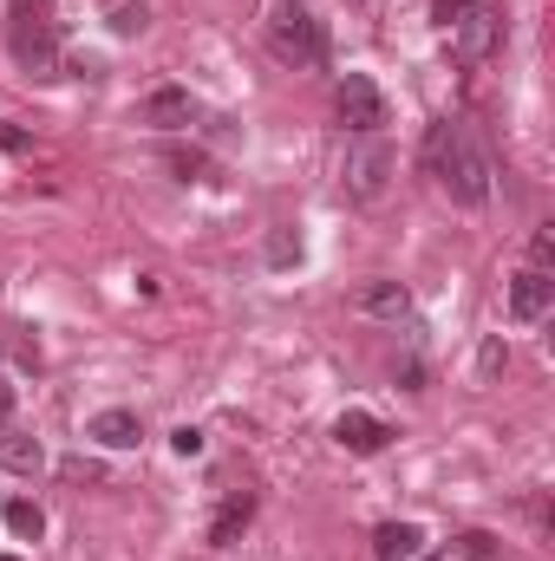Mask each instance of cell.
Instances as JSON below:
<instances>
[{
    "label": "cell",
    "mask_w": 555,
    "mask_h": 561,
    "mask_svg": "<svg viewBox=\"0 0 555 561\" xmlns=\"http://www.w3.org/2000/svg\"><path fill=\"white\" fill-rule=\"evenodd\" d=\"M7 20H53V0H7Z\"/></svg>",
    "instance_id": "obj_20"
},
{
    "label": "cell",
    "mask_w": 555,
    "mask_h": 561,
    "mask_svg": "<svg viewBox=\"0 0 555 561\" xmlns=\"http://www.w3.org/2000/svg\"><path fill=\"white\" fill-rule=\"evenodd\" d=\"M353 313H366V320H406L412 313V294H406V280H366L353 294Z\"/></svg>",
    "instance_id": "obj_10"
},
{
    "label": "cell",
    "mask_w": 555,
    "mask_h": 561,
    "mask_svg": "<svg viewBox=\"0 0 555 561\" xmlns=\"http://www.w3.org/2000/svg\"><path fill=\"white\" fill-rule=\"evenodd\" d=\"M66 477H72V483H99V463H86V457H72V463H66Z\"/></svg>",
    "instance_id": "obj_22"
},
{
    "label": "cell",
    "mask_w": 555,
    "mask_h": 561,
    "mask_svg": "<svg viewBox=\"0 0 555 561\" xmlns=\"http://www.w3.org/2000/svg\"><path fill=\"white\" fill-rule=\"evenodd\" d=\"M333 112H340V125H347L353 138H366V131L386 125V92H380L366 72H347L340 92H333Z\"/></svg>",
    "instance_id": "obj_6"
},
{
    "label": "cell",
    "mask_w": 555,
    "mask_h": 561,
    "mask_svg": "<svg viewBox=\"0 0 555 561\" xmlns=\"http://www.w3.org/2000/svg\"><path fill=\"white\" fill-rule=\"evenodd\" d=\"M144 26H150L144 0H138V7H118V13H112V33H125V39H132V33H144Z\"/></svg>",
    "instance_id": "obj_18"
},
{
    "label": "cell",
    "mask_w": 555,
    "mask_h": 561,
    "mask_svg": "<svg viewBox=\"0 0 555 561\" xmlns=\"http://www.w3.org/2000/svg\"><path fill=\"white\" fill-rule=\"evenodd\" d=\"M7 529H13L20 542H39V536H46V510H39L33 496H13V503H7Z\"/></svg>",
    "instance_id": "obj_15"
},
{
    "label": "cell",
    "mask_w": 555,
    "mask_h": 561,
    "mask_svg": "<svg viewBox=\"0 0 555 561\" xmlns=\"http://www.w3.org/2000/svg\"><path fill=\"white\" fill-rule=\"evenodd\" d=\"M438 20H444L451 59H464V66H477V59H490L503 46V7H490V0H457V7L444 0Z\"/></svg>",
    "instance_id": "obj_2"
},
{
    "label": "cell",
    "mask_w": 555,
    "mask_h": 561,
    "mask_svg": "<svg viewBox=\"0 0 555 561\" xmlns=\"http://www.w3.org/2000/svg\"><path fill=\"white\" fill-rule=\"evenodd\" d=\"M269 46H275L287 66H320V59H327V26L314 20V7L275 0V7H269Z\"/></svg>",
    "instance_id": "obj_3"
},
{
    "label": "cell",
    "mask_w": 555,
    "mask_h": 561,
    "mask_svg": "<svg viewBox=\"0 0 555 561\" xmlns=\"http://www.w3.org/2000/svg\"><path fill=\"white\" fill-rule=\"evenodd\" d=\"M424 170L438 176V190L451 196V203H464V209H477V203H490V157L471 144L464 125H431L424 131Z\"/></svg>",
    "instance_id": "obj_1"
},
{
    "label": "cell",
    "mask_w": 555,
    "mask_h": 561,
    "mask_svg": "<svg viewBox=\"0 0 555 561\" xmlns=\"http://www.w3.org/2000/svg\"><path fill=\"white\" fill-rule=\"evenodd\" d=\"M163 163H170L183 183H196V176L209 170V157H203V150H183V144H177V150H163Z\"/></svg>",
    "instance_id": "obj_16"
},
{
    "label": "cell",
    "mask_w": 555,
    "mask_h": 561,
    "mask_svg": "<svg viewBox=\"0 0 555 561\" xmlns=\"http://www.w3.org/2000/svg\"><path fill=\"white\" fill-rule=\"evenodd\" d=\"M530 255H536L530 268H555V229H550V222H543V229L530 236Z\"/></svg>",
    "instance_id": "obj_19"
},
{
    "label": "cell",
    "mask_w": 555,
    "mask_h": 561,
    "mask_svg": "<svg viewBox=\"0 0 555 561\" xmlns=\"http://www.w3.org/2000/svg\"><path fill=\"white\" fill-rule=\"evenodd\" d=\"M373 556L380 561H418L424 556V529H418V523H386V529L373 536Z\"/></svg>",
    "instance_id": "obj_12"
},
{
    "label": "cell",
    "mask_w": 555,
    "mask_h": 561,
    "mask_svg": "<svg viewBox=\"0 0 555 561\" xmlns=\"http://www.w3.org/2000/svg\"><path fill=\"white\" fill-rule=\"evenodd\" d=\"M457 556H464V561H497V536L471 529V536H457Z\"/></svg>",
    "instance_id": "obj_17"
},
{
    "label": "cell",
    "mask_w": 555,
    "mask_h": 561,
    "mask_svg": "<svg viewBox=\"0 0 555 561\" xmlns=\"http://www.w3.org/2000/svg\"><path fill=\"white\" fill-rule=\"evenodd\" d=\"M86 437H99L105 450H138V437H144V424H138V412H99V419L86 424Z\"/></svg>",
    "instance_id": "obj_11"
},
{
    "label": "cell",
    "mask_w": 555,
    "mask_h": 561,
    "mask_svg": "<svg viewBox=\"0 0 555 561\" xmlns=\"http://www.w3.org/2000/svg\"><path fill=\"white\" fill-rule=\"evenodd\" d=\"M0 561H20V556H0Z\"/></svg>",
    "instance_id": "obj_25"
},
{
    "label": "cell",
    "mask_w": 555,
    "mask_h": 561,
    "mask_svg": "<svg viewBox=\"0 0 555 561\" xmlns=\"http://www.w3.org/2000/svg\"><path fill=\"white\" fill-rule=\"evenodd\" d=\"M555 307V275L550 268H523V275L510 280V313L517 320H543Z\"/></svg>",
    "instance_id": "obj_9"
},
{
    "label": "cell",
    "mask_w": 555,
    "mask_h": 561,
    "mask_svg": "<svg viewBox=\"0 0 555 561\" xmlns=\"http://www.w3.org/2000/svg\"><path fill=\"white\" fill-rule=\"evenodd\" d=\"M393 170H399L393 144L380 138V131H366V138L347 144V170H340V183H347L353 203H380V196L393 190Z\"/></svg>",
    "instance_id": "obj_4"
},
{
    "label": "cell",
    "mask_w": 555,
    "mask_h": 561,
    "mask_svg": "<svg viewBox=\"0 0 555 561\" xmlns=\"http://www.w3.org/2000/svg\"><path fill=\"white\" fill-rule=\"evenodd\" d=\"M333 444H340L347 457H380V450L393 444V431L373 419V412H340V419H333Z\"/></svg>",
    "instance_id": "obj_7"
},
{
    "label": "cell",
    "mask_w": 555,
    "mask_h": 561,
    "mask_svg": "<svg viewBox=\"0 0 555 561\" xmlns=\"http://www.w3.org/2000/svg\"><path fill=\"white\" fill-rule=\"evenodd\" d=\"M0 150H26V131H13V125H0Z\"/></svg>",
    "instance_id": "obj_23"
},
{
    "label": "cell",
    "mask_w": 555,
    "mask_h": 561,
    "mask_svg": "<svg viewBox=\"0 0 555 561\" xmlns=\"http://www.w3.org/2000/svg\"><path fill=\"white\" fill-rule=\"evenodd\" d=\"M249 516H256V496H229V503L216 510V523H209V549H229V542L249 529Z\"/></svg>",
    "instance_id": "obj_13"
},
{
    "label": "cell",
    "mask_w": 555,
    "mask_h": 561,
    "mask_svg": "<svg viewBox=\"0 0 555 561\" xmlns=\"http://www.w3.org/2000/svg\"><path fill=\"white\" fill-rule=\"evenodd\" d=\"M7 412H13V392H7V386H0V424H7Z\"/></svg>",
    "instance_id": "obj_24"
},
{
    "label": "cell",
    "mask_w": 555,
    "mask_h": 561,
    "mask_svg": "<svg viewBox=\"0 0 555 561\" xmlns=\"http://www.w3.org/2000/svg\"><path fill=\"white\" fill-rule=\"evenodd\" d=\"M138 118L144 125H157V131H183V125L196 118V99H190L183 85H157V92L138 105Z\"/></svg>",
    "instance_id": "obj_8"
},
{
    "label": "cell",
    "mask_w": 555,
    "mask_h": 561,
    "mask_svg": "<svg viewBox=\"0 0 555 561\" xmlns=\"http://www.w3.org/2000/svg\"><path fill=\"white\" fill-rule=\"evenodd\" d=\"M170 444H177V457H196V450H203V431L183 424V431H170Z\"/></svg>",
    "instance_id": "obj_21"
},
{
    "label": "cell",
    "mask_w": 555,
    "mask_h": 561,
    "mask_svg": "<svg viewBox=\"0 0 555 561\" xmlns=\"http://www.w3.org/2000/svg\"><path fill=\"white\" fill-rule=\"evenodd\" d=\"M39 463H46L39 437H20V431L0 437V470H13V477H39Z\"/></svg>",
    "instance_id": "obj_14"
},
{
    "label": "cell",
    "mask_w": 555,
    "mask_h": 561,
    "mask_svg": "<svg viewBox=\"0 0 555 561\" xmlns=\"http://www.w3.org/2000/svg\"><path fill=\"white\" fill-rule=\"evenodd\" d=\"M7 46L26 79H59V26L53 20H7Z\"/></svg>",
    "instance_id": "obj_5"
}]
</instances>
